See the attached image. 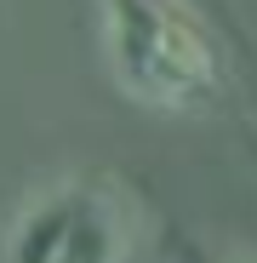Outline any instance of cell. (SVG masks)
Segmentation results:
<instances>
[{
    "label": "cell",
    "instance_id": "obj_1",
    "mask_svg": "<svg viewBox=\"0 0 257 263\" xmlns=\"http://www.w3.org/2000/svg\"><path fill=\"white\" fill-rule=\"evenodd\" d=\"M103 46L114 80L149 109H194L218 92L211 34L183 0H103Z\"/></svg>",
    "mask_w": 257,
    "mask_h": 263
},
{
    "label": "cell",
    "instance_id": "obj_2",
    "mask_svg": "<svg viewBox=\"0 0 257 263\" xmlns=\"http://www.w3.org/2000/svg\"><path fill=\"white\" fill-rule=\"evenodd\" d=\"M137 212L114 178H63L23 200L6 235V263H126Z\"/></svg>",
    "mask_w": 257,
    "mask_h": 263
},
{
    "label": "cell",
    "instance_id": "obj_3",
    "mask_svg": "<svg viewBox=\"0 0 257 263\" xmlns=\"http://www.w3.org/2000/svg\"><path fill=\"white\" fill-rule=\"evenodd\" d=\"M223 263H257V257H223Z\"/></svg>",
    "mask_w": 257,
    "mask_h": 263
}]
</instances>
